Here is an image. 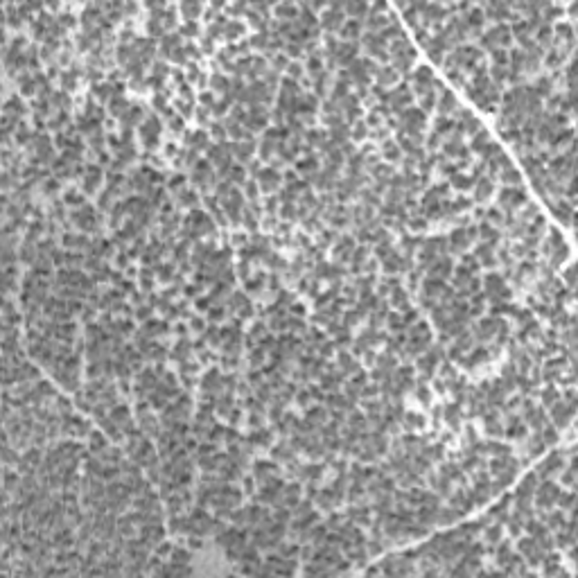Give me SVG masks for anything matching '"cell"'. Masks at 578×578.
I'll list each match as a JSON object with an SVG mask.
<instances>
[{"mask_svg": "<svg viewBox=\"0 0 578 578\" xmlns=\"http://www.w3.org/2000/svg\"><path fill=\"white\" fill-rule=\"evenodd\" d=\"M574 271H576L574 267H569L567 271H565V282H567V289H574V276H576Z\"/></svg>", "mask_w": 578, "mask_h": 578, "instance_id": "38", "label": "cell"}, {"mask_svg": "<svg viewBox=\"0 0 578 578\" xmlns=\"http://www.w3.org/2000/svg\"><path fill=\"white\" fill-rule=\"evenodd\" d=\"M177 199H179V206H183V208H195V206H197V192L183 190V192H179V195H177Z\"/></svg>", "mask_w": 578, "mask_h": 578, "instance_id": "27", "label": "cell"}, {"mask_svg": "<svg viewBox=\"0 0 578 578\" xmlns=\"http://www.w3.org/2000/svg\"><path fill=\"white\" fill-rule=\"evenodd\" d=\"M502 535H504V524L502 522H497V524H492L486 529V540H488L490 545H497V542L502 540Z\"/></svg>", "mask_w": 578, "mask_h": 578, "instance_id": "25", "label": "cell"}, {"mask_svg": "<svg viewBox=\"0 0 578 578\" xmlns=\"http://www.w3.org/2000/svg\"><path fill=\"white\" fill-rule=\"evenodd\" d=\"M242 34H244V25H242L237 18L226 23V27H224V38H226V41H237Z\"/></svg>", "mask_w": 578, "mask_h": 578, "instance_id": "17", "label": "cell"}, {"mask_svg": "<svg viewBox=\"0 0 578 578\" xmlns=\"http://www.w3.org/2000/svg\"><path fill=\"white\" fill-rule=\"evenodd\" d=\"M190 330L192 332H206V321H203L201 316H195V319L190 321Z\"/></svg>", "mask_w": 578, "mask_h": 578, "instance_id": "36", "label": "cell"}, {"mask_svg": "<svg viewBox=\"0 0 578 578\" xmlns=\"http://www.w3.org/2000/svg\"><path fill=\"white\" fill-rule=\"evenodd\" d=\"M208 120H210V113H208V109H199V111H197V122H199V124H208Z\"/></svg>", "mask_w": 578, "mask_h": 578, "instance_id": "37", "label": "cell"}, {"mask_svg": "<svg viewBox=\"0 0 578 578\" xmlns=\"http://www.w3.org/2000/svg\"><path fill=\"white\" fill-rule=\"evenodd\" d=\"M391 305L398 310H409V296H407V292L402 287H395L393 294H391Z\"/></svg>", "mask_w": 578, "mask_h": 578, "instance_id": "20", "label": "cell"}, {"mask_svg": "<svg viewBox=\"0 0 578 578\" xmlns=\"http://www.w3.org/2000/svg\"><path fill=\"white\" fill-rule=\"evenodd\" d=\"M179 32H181V36H188V38L199 36V23H197V21H185V25H181Z\"/></svg>", "mask_w": 578, "mask_h": 578, "instance_id": "29", "label": "cell"}, {"mask_svg": "<svg viewBox=\"0 0 578 578\" xmlns=\"http://www.w3.org/2000/svg\"><path fill=\"white\" fill-rule=\"evenodd\" d=\"M398 79L400 72L393 66H384L382 70H377V86H391V84H398Z\"/></svg>", "mask_w": 578, "mask_h": 578, "instance_id": "15", "label": "cell"}, {"mask_svg": "<svg viewBox=\"0 0 578 578\" xmlns=\"http://www.w3.org/2000/svg\"><path fill=\"white\" fill-rule=\"evenodd\" d=\"M228 305H230V310L240 312L242 307H246V305H251V303H248V298H246V296H244V294H242V292H235L233 296H230Z\"/></svg>", "mask_w": 578, "mask_h": 578, "instance_id": "30", "label": "cell"}, {"mask_svg": "<svg viewBox=\"0 0 578 578\" xmlns=\"http://www.w3.org/2000/svg\"><path fill=\"white\" fill-rule=\"evenodd\" d=\"M452 111H458V104L452 95V90L443 88L440 90V102H438V115H447L452 118Z\"/></svg>", "mask_w": 578, "mask_h": 578, "instance_id": "11", "label": "cell"}, {"mask_svg": "<svg viewBox=\"0 0 578 578\" xmlns=\"http://www.w3.org/2000/svg\"><path fill=\"white\" fill-rule=\"evenodd\" d=\"M287 72H289V79H294V82H303V66L298 64V61H289L287 66Z\"/></svg>", "mask_w": 578, "mask_h": 578, "instance_id": "33", "label": "cell"}, {"mask_svg": "<svg viewBox=\"0 0 578 578\" xmlns=\"http://www.w3.org/2000/svg\"><path fill=\"white\" fill-rule=\"evenodd\" d=\"M102 183V167L100 165H86V174L82 179V192L84 195H95Z\"/></svg>", "mask_w": 578, "mask_h": 578, "instance_id": "6", "label": "cell"}, {"mask_svg": "<svg viewBox=\"0 0 578 578\" xmlns=\"http://www.w3.org/2000/svg\"><path fill=\"white\" fill-rule=\"evenodd\" d=\"M169 127H172V131H174V133L183 131V120H181V118H172V122H169Z\"/></svg>", "mask_w": 578, "mask_h": 578, "instance_id": "39", "label": "cell"}, {"mask_svg": "<svg viewBox=\"0 0 578 578\" xmlns=\"http://www.w3.org/2000/svg\"><path fill=\"white\" fill-rule=\"evenodd\" d=\"M111 418L122 427V425L131 422V411H129L127 404H115V407L111 409Z\"/></svg>", "mask_w": 578, "mask_h": 578, "instance_id": "19", "label": "cell"}, {"mask_svg": "<svg viewBox=\"0 0 578 578\" xmlns=\"http://www.w3.org/2000/svg\"><path fill=\"white\" fill-rule=\"evenodd\" d=\"M549 409H551V420H553V427L556 429H565L571 422V418H574V404L565 402L563 398L553 402Z\"/></svg>", "mask_w": 578, "mask_h": 578, "instance_id": "3", "label": "cell"}, {"mask_svg": "<svg viewBox=\"0 0 578 578\" xmlns=\"http://www.w3.org/2000/svg\"><path fill=\"white\" fill-rule=\"evenodd\" d=\"M497 177H499L502 181H506L508 185H513V188H517V185H519V181H522V177H519V172H517V169H515V167L511 165V163H508L506 167H502V172L497 174Z\"/></svg>", "mask_w": 578, "mask_h": 578, "instance_id": "18", "label": "cell"}, {"mask_svg": "<svg viewBox=\"0 0 578 578\" xmlns=\"http://www.w3.org/2000/svg\"><path fill=\"white\" fill-rule=\"evenodd\" d=\"M156 278L161 280V282L177 280V274H174V267H172V264H156Z\"/></svg>", "mask_w": 578, "mask_h": 578, "instance_id": "22", "label": "cell"}, {"mask_svg": "<svg viewBox=\"0 0 578 578\" xmlns=\"http://www.w3.org/2000/svg\"><path fill=\"white\" fill-rule=\"evenodd\" d=\"M560 490H563V488H560L558 484H553V481H545V484H537V486H535V492H533L537 511H549V508H551L553 504H556L558 495H560Z\"/></svg>", "mask_w": 578, "mask_h": 578, "instance_id": "1", "label": "cell"}, {"mask_svg": "<svg viewBox=\"0 0 578 578\" xmlns=\"http://www.w3.org/2000/svg\"><path fill=\"white\" fill-rule=\"evenodd\" d=\"M307 420L314 425H321L327 420V411L325 407H314V409H307Z\"/></svg>", "mask_w": 578, "mask_h": 578, "instance_id": "28", "label": "cell"}, {"mask_svg": "<svg viewBox=\"0 0 578 578\" xmlns=\"http://www.w3.org/2000/svg\"><path fill=\"white\" fill-rule=\"evenodd\" d=\"M258 185H260V190H262L264 195H271V192L278 190V185H280V172H278L276 167H264V169H260V174H258Z\"/></svg>", "mask_w": 578, "mask_h": 578, "instance_id": "5", "label": "cell"}, {"mask_svg": "<svg viewBox=\"0 0 578 578\" xmlns=\"http://www.w3.org/2000/svg\"><path fill=\"white\" fill-rule=\"evenodd\" d=\"M402 425H404L407 432H416V429H425V425H427V420L420 416V413L416 411H407L404 416H402Z\"/></svg>", "mask_w": 578, "mask_h": 578, "instance_id": "14", "label": "cell"}, {"mask_svg": "<svg viewBox=\"0 0 578 578\" xmlns=\"http://www.w3.org/2000/svg\"><path fill=\"white\" fill-rule=\"evenodd\" d=\"M226 316V310L222 307V305H210V310H208V321L215 325V321H222Z\"/></svg>", "mask_w": 578, "mask_h": 578, "instance_id": "34", "label": "cell"}, {"mask_svg": "<svg viewBox=\"0 0 578 578\" xmlns=\"http://www.w3.org/2000/svg\"><path fill=\"white\" fill-rule=\"evenodd\" d=\"M361 27H364V21H355V18H345V23L341 25L339 34L345 38V41H355L361 38Z\"/></svg>", "mask_w": 578, "mask_h": 578, "instance_id": "9", "label": "cell"}, {"mask_svg": "<svg viewBox=\"0 0 578 578\" xmlns=\"http://www.w3.org/2000/svg\"><path fill=\"white\" fill-rule=\"evenodd\" d=\"M540 395H542V404H545V407H551L553 402L560 398V391H558L556 387H551V384H547V387L540 391Z\"/></svg>", "mask_w": 578, "mask_h": 578, "instance_id": "23", "label": "cell"}, {"mask_svg": "<svg viewBox=\"0 0 578 578\" xmlns=\"http://www.w3.org/2000/svg\"><path fill=\"white\" fill-rule=\"evenodd\" d=\"M181 14H185V18L188 21H195V18H199V14H201V5H197V3H183L181 5Z\"/></svg>", "mask_w": 578, "mask_h": 578, "instance_id": "26", "label": "cell"}, {"mask_svg": "<svg viewBox=\"0 0 578 578\" xmlns=\"http://www.w3.org/2000/svg\"><path fill=\"white\" fill-rule=\"evenodd\" d=\"M167 188L172 190L174 195H179V192H183V190H185V177H183V174H174V177L169 179Z\"/></svg>", "mask_w": 578, "mask_h": 578, "instance_id": "32", "label": "cell"}, {"mask_svg": "<svg viewBox=\"0 0 578 578\" xmlns=\"http://www.w3.org/2000/svg\"><path fill=\"white\" fill-rule=\"evenodd\" d=\"M427 269H429V276L445 280V278H450V276H452V269H454V264H452V258H450V256H443V258H436Z\"/></svg>", "mask_w": 578, "mask_h": 578, "instance_id": "8", "label": "cell"}, {"mask_svg": "<svg viewBox=\"0 0 578 578\" xmlns=\"http://www.w3.org/2000/svg\"><path fill=\"white\" fill-rule=\"evenodd\" d=\"M64 203H66V206L82 208V206H86V195H84L82 190L70 188V190H66V192H64Z\"/></svg>", "mask_w": 578, "mask_h": 578, "instance_id": "16", "label": "cell"}, {"mask_svg": "<svg viewBox=\"0 0 578 578\" xmlns=\"http://www.w3.org/2000/svg\"><path fill=\"white\" fill-rule=\"evenodd\" d=\"M280 217L282 219H296V206H294V201H282V210H280Z\"/></svg>", "mask_w": 578, "mask_h": 578, "instance_id": "35", "label": "cell"}, {"mask_svg": "<svg viewBox=\"0 0 578 578\" xmlns=\"http://www.w3.org/2000/svg\"><path fill=\"white\" fill-rule=\"evenodd\" d=\"M296 169L300 174H305V179H310V177H314L316 174V169H319V158H316L314 154H305V158H300V161L296 163Z\"/></svg>", "mask_w": 578, "mask_h": 578, "instance_id": "12", "label": "cell"}, {"mask_svg": "<svg viewBox=\"0 0 578 578\" xmlns=\"http://www.w3.org/2000/svg\"><path fill=\"white\" fill-rule=\"evenodd\" d=\"M210 88H213V93H228L230 90V82L228 79H226L222 72H215V75L210 77Z\"/></svg>", "mask_w": 578, "mask_h": 578, "instance_id": "21", "label": "cell"}, {"mask_svg": "<svg viewBox=\"0 0 578 578\" xmlns=\"http://www.w3.org/2000/svg\"><path fill=\"white\" fill-rule=\"evenodd\" d=\"M400 147L398 145H393V143H384V147H382V156L387 158V161H398L400 158Z\"/></svg>", "mask_w": 578, "mask_h": 578, "instance_id": "31", "label": "cell"}, {"mask_svg": "<svg viewBox=\"0 0 578 578\" xmlns=\"http://www.w3.org/2000/svg\"><path fill=\"white\" fill-rule=\"evenodd\" d=\"M490 59H492V68H508V52L504 48L492 50Z\"/></svg>", "mask_w": 578, "mask_h": 578, "instance_id": "24", "label": "cell"}, {"mask_svg": "<svg viewBox=\"0 0 578 578\" xmlns=\"http://www.w3.org/2000/svg\"><path fill=\"white\" fill-rule=\"evenodd\" d=\"M445 287H447V285H445V280L434 278V276H429V278H425V280H422V294H425V296H429V298L440 296Z\"/></svg>", "mask_w": 578, "mask_h": 578, "instance_id": "13", "label": "cell"}, {"mask_svg": "<svg viewBox=\"0 0 578 578\" xmlns=\"http://www.w3.org/2000/svg\"><path fill=\"white\" fill-rule=\"evenodd\" d=\"M526 203V195L522 188H504L499 192V208H506V210H515V208L524 206Z\"/></svg>", "mask_w": 578, "mask_h": 578, "instance_id": "4", "label": "cell"}, {"mask_svg": "<svg viewBox=\"0 0 578 578\" xmlns=\"http://www.w3.org/2000/svg\"><path fill=\"white\" fill-rule=\"evenodd\" d=\"M357 52H359V43L343 41V43H339L337 54H334V61H337V66H350L357 59Z\"/></svg>", "mask_w": 578, "mask_h": 578, "instance_id": "7", "label": "cell"}, {"mask_svg": "<svg viewBox=\"0 0 578 578\" xmlns=\"http://www.w3.org/2000/svg\"><path fill=\"white\" fill-rule=\"evenodd\" d=\"M492 192H495V183H492V179L488 177V174H484V177L474 183V199H477V201H486Z\"/></svg>", "mask_w": 578, "mask_h": 578, "instance_id": "10", "label": "cell"}, {"mask_svg": "<svg viewBox=\"0 0 578 578\" xmlns=\"http://www.w3.org/2000/svg\"><path fill=\"white\" fill-rule=\"evenodd\" d=\"M567 452H569V450H567ZM565 456H567L565 452H553V454H549L545 461L537 466V470H535L537 479H549L551 474L563 472V468H565Z\"/></svg>", "mask_w": 578, "mask_h": 578, "instance_id": "2", "label": "cell"}]
</instances>
